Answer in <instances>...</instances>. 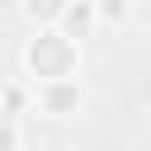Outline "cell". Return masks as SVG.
<instances>
[{"mask_svg": "<svg viewBox=\"0 0 151 151\" xmlns=\"http://www.w3.org/2000/svg\"><path fill=\"white\" fill-rule=\"evenodd\" d=\"M94 19L109 28H123L132 19V0H94Z\"/></svg>", "mask_w": 151, "mask_h": 151, "instance_id": "obj_5", "label": "cell"}, {"mask_svg": "<svg viewBox=\"0 0 151 151\" xmlns=\"http://www.w3.org/2000/svg\"><path fill=\"white\" fill-rule=\"evenodd\" d=\"M19 61L33 76V85H42V80H76L80 76V42L61 38L57 28H33L24 52H19Z\"/></svg>", "mask_w": 151, "mask_h": 151, "instance_id": "obj_1", "label": "cell"}, {"mask_svg": "<svg viewBox=\"0 0 151 151\" xmlns=\"http://www.w3.org/2000/svg\"><path fill=\"white\" fill-rule=\"evenodd\" d=\"M71 0H19V9H24V19L33 24V28H52L57 19H61V9H66Z\"/></svg>", "mask_w": 151, "mask_h": 151, "instance_id": "obj_4", "label": "cell"}, {"mask_svg": "<svg viewBox=\"0 0 151 151\" xmlns=\"http://www.w3.org/2000/svg\"><path fill=\"white\" fill-rule=\"evenodd\" d=\"M33 104L47 118H76L85 94H80V80H42V85H33Z\"/></svg>", "mask_w": 151, "mask_h": 151, "instance_id": "obj_2", "label": "cell"}, {"mask_svg": "<svg viewBox=\"0 0 151 151\" xmlns=\"http://www.w3.org/2000/svg\"><path fill=\"white\" fill-rule=\"evenodd\" d=\"M28 99H33L28 90H19V85H0V113H5V118L24 113V109H28Z\"/></svg>", "mask_w": 151, "mask_h": 151, "instance_id": "obj_6", "label": "cell"}, {"mask_svg": "<svg viewBox=\"0 0 151 151\" xmlns=\"http://www.w3.org/2000/svg\"><path fill=\"white\" fill-rule=\"evenodd\" d=\"M61 38H71V42H80V38H90L94 28H99V19H94V0H71L66 9H61V19L52 24Z\"/></svg>", "mask_w": 151, "mask_h": 151, "instance_id": "obj_3", "label": "cell"}]
</instances>
